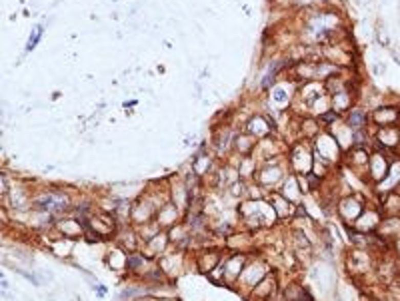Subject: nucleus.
Masks as SVG:
<instances>
[{"mask_svg":"<svg viewBox=\"0 0 400 301\" xmlns=\"http://www.w3.org/2000/svg\"><path fill=\"white\" fill-rule=\"evenodd\" d=\"M396 116H398V112L392 106H384V108H380L378 112H374V118L380 124H392V122H396Z\"/></svg>","mask_w":400,"mask_h":301,"instance_id":"nucleus-1","label":"nucleus"},{"mask_svg":"<svg viewBox=\"0 0 400 301\" xmlns=\"http://www.w3.org/2000/svg\"><path fill=\"white\" fill-rule=\"evenodd\" d=\"M392 56H394V60L400 64V52H398V50H394V52H392Z\"/></svg>","mask_w":400,"mask_h":301,"instance_id":"nucleus-4","label":"nucleus"},{"mask_svg":"<svg viewBox=\"0 0 400 301\" xmlns=\"http://www.w3.org/2000/svg\"><path fill=\"white\" fill-rule=\"evenodd\" d=\"M378 42L382 46H390V38H388V32L384 26H378Z\"/></svg>","mask_w":400,"mask_h":301,"instance_id":"nucleus-2","label":"nucleus"},{"mask_svg":"<svg viewBox=\"0 0 400 301\" xmlns=\"http://www.w3.org/2000/svg\"><path fill=\"white\" fill-rule=\"evenodd\" d=\"M38 34H40V30H38V28H36V30H34V32H32V36H30V42H28V46H26V48H28V50H32V48H34V44H36V42H38Z\"/></svg>","mask_w":400,"mask_h":301,"instance_id":"nucleus-3","label":"nucleus"}]
</instances>
